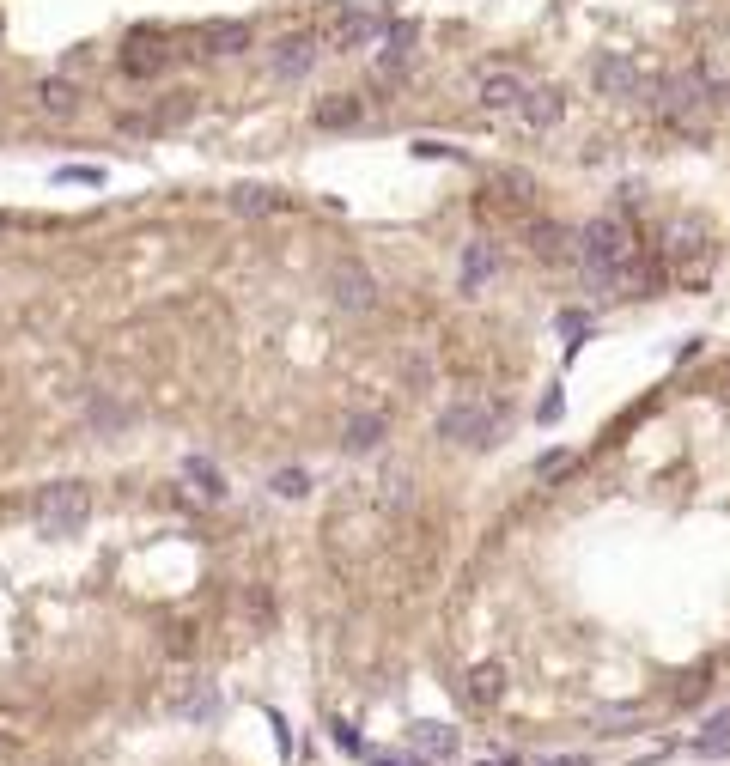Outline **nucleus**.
<instances>
[{"instance_id":"obj_1","label":"nucleus","mask_w":730,"mask_h":766,"mask_svg":"<svg viewBox=\"0 0 730 766\" xmlns=\"http://www.w3.org/2000/svg\"><path fill=\"white\" fill-rule=\"evenodd\" d=\"M578 238V250H572V262L584 268V280H591L597 292H645L651 280H657V268L645 262V250H639V232L627 225V213H597L584 232H572Z\"/></svg>"},{"instance_id":"obj_2","label":"nucleus","mask_w":730,"mask_h":766,"mask_svg":"<svg viewBox=\"0 0 730 766\" xmlns=\"http://www.w3.org/2000/svg\"><path fill=\"white\" fill-rule=\"evenodd\" d=\"M31 517L37 529L49 535V542H67V535H80L86 517H92V493L80 481H49L37 499H31Z\"/></svg>"},{"instance_id":"obj_3","label":"nucleus","mask_w":730,"mask_h":766,"mask_svg":"<svg viewBox=\"0 0 730 766\" xmlns=\"http://www.w3.org/2000/svg\"><path fill=\"white\" fill-rule=\"evenodd\" d=\"M499 426H505V408L487 402V396H463L438 414V438L445 444H469V450H493L499 444Z\"/></svg>"},{"instance_id":"obj_4","label":"nucleus","mask_w":730,"mask_h":766,"mask_svg":"<svg viewBox=\"0 0 730 766\" xmlns=\"http://www.w3.org/2000/svg\"><path fill=\"white\" fill-rule=\"evenodd\" d=\"M712 80H706V73L700 67H688V73H670V80H657V116H664V122H676V128H688L706 104H712Z\"/></svg>"},{"instance_id":"obj_5","label":"nucleus","mask_w":730,"mask_h":766,"mask_svg":"<svg viewBox=\"0 0 730 766\" xmlns=\"http://www.w3.org/2000/svg\"><path fill=\"white\" fill-rule=\"evenodd\" d=\"M384 7H335L329 13V25H323V49H335V55H353V49H372L378 37H384Z\"/></svg>"},{"instance_id":"obj_6","label":"nucleus","mask_w":730,"mask_h":766,"mask_svg":"<svg viewBox=\"0 0 730 766\" xmlns=\"http://www.w3.org/2000/svg\"><path fill=\"white\" fill-rule=\"evenodd\" d=\"M664 256L682 268V280H700V274H706V262H712V232H706L700 213H676V219H670Z\"/></svg>"},{"instance_id":"obj_7","label":"nucleus","mask_w":730,"mask_h":766,"mask_svg":"<svg viewBox=\"0 0 730 766\" xmlns=\"http://www.w3.org/2000/svg\"><path fill=\"white\" fill-rule=\"evenodd\" d=\"M323 55V31H286L274 49H268V73L274 80H305Z\"/></svg>"},{"instance_id":"obj_8","label":"nucleus","mask_w":730,"mask_h":766,"mask_svg":"<svg viewBox=\"0 0 730 766\" xmlns=\"http://www.w3.org/2000/svg\"><path fill=\"white\" fill-rule=\"evenodd\" d=\"M524 92H530V80H524L518 67H481L475 73V104L481 110H511V116H518Z\"/></svg>"},{"instance_id":"obj_9","label":"nucleus","mask_w":730,"mask_h":766,"mask_svg":"<svg viewBox=\"0 0 730 766\" xmlns=\"http://www.w3.org/2000/svg\"><path fill=\"white\" fill-rule=\"evenodd\" d=\"M171 61H177V49L159 43V37H146V31L122 43V73L128 80H159V73H171Z\"/></svg>"},{"instance_id":"obj_10","label":"nucleus","mask_w":730,"mask_h":766,"mask_svg":"<svg viewBox=\"0 0 730 766\" xmlns=\"http://www.w3.org/2000/svg\"><path fill=\"white\" fill-rule=\"evenodd\" d=\"M591 86H597L603 98H639V92H645V73H639L633 55H597Z\"/></svg>"},{"instance_id":"obj_11","label":"nucleus","mask_w":730,"mask_h":766,"mask_svg":"<svg viewBox=\"0 0 730 766\" xmlns=\"http://www.w3.org/2000/svg\"><path fill=\"white\" fill-rule=\"evenodd\" d=\"M329 292H335L341 311H372V304H378V280L365 274L359 262H335L329 268Z\"/></svg>"},{"instance_id":"obj_12","label":"nucleus","mask_w":730,"mask_h":766,"mask_svg":"<svg viewBox=\"0 0 730 766\" xmlns=\"http://www.w3.org/2000/svg\"><path fill=\"white\" fill-rule=\"evenodd\" d=\"M560 116H566V92H560V86H530V92H524V104H518V122H524L530 134L560 128Z\"/></svg>"},{"instance_id":"obj_13","label":"nucleus","mask_w":730,"mask_h":766,"mask_svg":"<svg viewBox=\"0 0 730 766\" xmlns=\"http://www.w3.org/2000/svg\"><path fill=\"white\" fill-rule=\"evenodd\" d=\"M414 49H420V37H414V25H384V49H378V80H402V73L414 67Z\"/></svg>"},{"instance_id":"obj_14","label":"nucleus","mask_w":730,"mask_h":766,"mask_svg":"<svg viewBox=\"0 0 730 766\" xmlns=\"http://www.w3.org/2000/svg\"><path fill=\"white\" fill-rule=\"evenodd\" d=\"M493 274H499V244H493V238H475V244H463V262H457V286H463V292H481Z\"/></svg>"},{"instance_id":"obj_15","label":"nucleus","mask_w":730,"mask_h":766,"mask_svg":"<svg viewBox=\"0 0 730 766\" xmlns=\"http://www.w3.org/2000/svg\"><path fill=\"white\" fill-rule=\"evenodd\" d=\"M171 712H177V718H189V724H213L219 712H226V700H219L207 681H183L177 694H171Z\"/></svg>"},{"instance_id":"obj_16","label":"nucleus","mask_w":730,"mask_h":766,"mask_svg":"<svg viewBox=\"0 0 730 766\" xmlns=\"http://www.w3.org/2000/svg\"><path fill=\"white\" fill-rule=\"evenodd\" d=\"M384 432H390V420H384L378 408H365V414H347V420H341V450L365 456V450H378V444H384Z\"/></svg>"},{"instance_id":"obj_17","label":"nucleus","mask_w":730,"mask_h":766,"mask_svg":"<svg viewBox=\"0 0 730 766\" xmlns=\"http://www.w3.org/2000/svg\"><path fill=\"white\" fill-rule=\"evenodd\" d=\"M244 49H250V25H238V19H219V25L195 31V55H244Z\"/></svg>"},{"instance_id":"obj_18","label":"nucleus","mask_w":730,"mask_h":766,"mask_svg":"<svg viewBox=\"0 0 730 766\" xmlns=\"http://www.w3.org/2000/svg\"><path fill=\"white\" fill-rule=\"evenodd\" d=\"M311 122H317V128H359V122H365V98H353V92H329V98L311 104Z\"/></svg>"},{"instance_id":"obj_19","label":"nucleus","mask_w":730,"mask_h":766,"mask_svg":"<svg viewBox=\"0 0 730 766\" xmlns=\"http://www.w3.org/2000/svg\"><path fill=\"white\" fill-rule=\"evenodd\" d=\"M530 250H536L542 262H572L578 238L566 232V225H554V219H536V225H530Z\"/></svg>"},{"instance_id":"obj_20","label":"nucleus","mask_w":730,"mask_h":766,"mask_svg":"<svg viewBox=\"0 0 730 766\" xmlns=\"http://www.w3.org/2000/svg\"><path fill=\"white\" fill-rule=\"evenodd\" d=\"M408 742H414V754H426V760H451L463 736H457L451 724H432V718H426V724H414V730H408Z\"/></svg>"},{"instance_id":"obj_21","label":"nucleus","mask_w":730,"mask_h":766,"mask_svg":"<svg viewBox=\"0 0 730 766\" xmlns=\"http://www.w3.org/2000/svg\"><path fill=\"white\" fill-rule=\"evenodd\" d=\"M226 207H232V213H280L286 195H280L274 183H238V189L226 195Z\"/></svg>"},{"instance_id":"obj_22","label":"nucleus","mask_w":730,"mask_h":766,"mask_svg":"<svg viewBox=\"0 0 730 766\" xmlns=\"http://www.w3.org/2000/svg\"><path fill=\"white\" fill-rule=\"evenodd\" d=\"M37 104L49 116H73V110H80V86L61 80V73H49V80H37Z\"/></svg>"},{"instance_id":"obj_23","label":"nucleus","mask_w":730,"mask_h":766,"mask_svg":"<svg viewBox=\"0 0 730 766\" xmlns=\"http://www.w3.org/2000/svg\"><path fill=\"white\" fill-rule=\"evenodd\" d=\"M183 475L195 481V493H201V499H226V475H219L207 456H183Z\"/></svg>"},{"instance_id":"obj_24","label":"nucleus","mask_w":730,"mask_h":766,"mask_svg":"<svg viewBox=\"0 0 730 766\" xmlns=\"http://www.w3.org/2000/svg\"><path fill=\"white\" fill-rule=\"evenodd\" d=\"M499 694H505V669H499V663H481V669L469 675V700H475V706H499Z\"/></svg>"},{"instance_id":"obj_25","label":"nucleus","mask_w":730,"mask_h":766,"mask_svg":"<svg viewBox=\"0 0 730 766\" xmlns=\"http://www.w3.org/2000/svg\"><path fill=\"white\" fill-rule=\"evenodd\" d=\"M86 420H92L98 432H116V426H128V408H122V402H110L104 390H92V396H86Z\"/></svg>"},{"instance_id":"obj_26","label":"nucleus","mask_w":730,"mask_h":766,"mask_svg":"<svg viewBox=\"0 0 730 766\" xmlns=\"http://www.w3.org/2000/svg\"><path fill=\"white\" fill-rule=\"evenodd\" d=\"M268 487H274L280 499H305V493H311V475H305V469H280V475H268Z\"/></svg>"},{"instance_id":"obj_27","label":"nucleus","mask_w":730,"mask_h":766,"mask_svg":"<svg viewBox=\"0 0 730 766\" xmlns=\"http://www.w3.org/2000/svg\"><path fill=\"white\" fill-rule=\"evenodd\" d=\"M499 195H505V201H518V207H524V201L536 195V183H530L524 171H499Z\"/></svg>"},{"instance_id":"obj_28","label":"nucleus","mask_w":730,"mask_h":766,"mask_svg":"<svg viewBox=\"0 0 730 766\" xmlns=\"http://www.w3.org/2000/svg\"><path fill=\"white\" fill-rule=\"evenodd\" d=\"M694 754H700V760H724V754H730V724H724L718 736H700V742H694Z\"/></svg>"},{"instance_id":"obj_29","label":"nucleus","mask_w":730,"mask_h":766,"mask_svg":"<svg viewBox=\"0 0 730 766\" xmlns=\"http://www.w3.org/2000/svg\"><path fill=\"white\" fill-rule=\"evenodd\" d=\"M55 183H104V171H98V165H61Z\"/></svg>"},{"instance_id":"obj_30","label":"nucleus","mask_w":730,"mask_h":766,"mask_svg":"<svg viewBox=\"0 0 730 766\" xmlns=\"http://www.w3.org/2000/svg\"><path fill=\"white\" fill-rule=\"evenodd\" d=\"M365 766H420V760H408V754H384V748H372V754H359Z\"/></svg>"},{"instance_id":"obj_31","label":"nucleus","mask_w":730,"mask_h":766,"mask_svg":"<svg viewBox=\"0 0 730 766\" xmlns=\"http://www.w3.org/2000/svg\"><path fill=\"white\" fill-rule=\"evenodd\" d=\"M560 469H572V456H566V450H548L542 463H536V475H560Z\"/></svg>"},{"instance_id":"obj_32","label":"nucleus","mask_w":730,"mask_h":766,"mask_svg":"<svg viewBox=\"0 0 730 766\" xmlns=\"http://www.w3.org/2000/svg\"><path fill=\"white\" fill-rule=\"evenodd\" d=\"M414 159H451L445 140H414Z\"/></svg>"},{"instance_id":"obj_33","label":"nucleus","mask_w":730,"mask_h":766,"mask_svg":"<svg viewBox=\"0 0 730 766\" xmlns=\"http://www.w3.org/2000/svg\"><path fill=\"white\" fill-rule=\"evenodd\" d=\"M335 742H341L347 754H365V748H359V736H353V724H341V718H335Z\"/></svg>"},{"instance_id":"obj_34","label":"nucleus","mask_w":730,"mask_h":766,"mask_svg":"<svg viewBox=\"0 0 730 766\" xmlns=\"http://www.w3.org/2000/svg\"><path fill=\"white\" fill-rule=\"evenodd\" d=\"M548 766H591V760H584V754H566V760H548Z\"/></svg>"},{"instance_id":"obj_35","label":"nucleus","mask_w":730,"mask_h":766,"mask_svg":"<svg viewBox=\"0 0 730 766\" xmlns=\"http://www.w3.org/2000/svg\"><path fill=\"white\" fill-rule=\"evenodd\" d=\"M0 232H7V219H0Z\"/></svg>"}]
</instances>
